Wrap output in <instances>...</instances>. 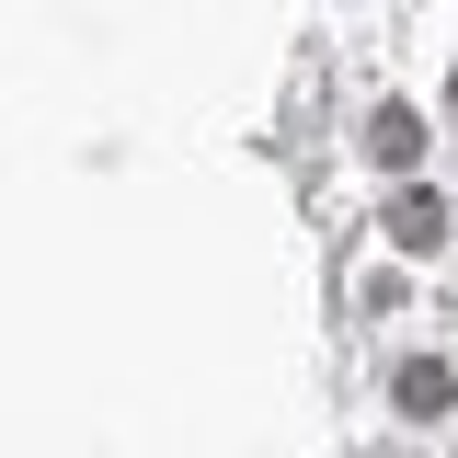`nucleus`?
Here are the masks:
<instances>
[{
	"mask_svg": "<svg viewBox=\"0 0 458 458\" xmlns=\"http://www.w3.org/2000/svg\"><path fill=\"white\" fill-rule=\"evenodd\" d=\"M390 241H401V252H436V241H447V207H436V195H401V207H390Z\"/></svg>",
	"mask_w": 458,
	"mask_h": 458,
	"instance_id": "obj_1",
	"label": "nucleus"
},
{
	"mask_svg": "<svg viewBox=\"0 0 458 458\" xmlns=\"http://www.w3.org/2000/svg\"><path fill=\"white\" fill-rule=\"evenodd\" d=\"M367 149H378V161H412V149H424V114H412V104H390L378 126H367Z\"/></svg>",
	"mask_w": 458,
	"mask_h": 458,
	"instance_id": "obj_2",
	"label": "nucleus"
},
{
	"mask_svg": "<svg viewBox=\"0 0 458 458\" xmlns=\"http://www.w3.org/2000/svg\"><path fill=\"white\" fill-rule=\"evenodd\" d=\"M458 390V378H447V367H436V355H424V367H401V412H436V401H447Z\"/></svg>",
	"mask_w": 458,
	"mask_h": 458,
	"instance_id": "obj_3",
	"label": "nucleus"
},
{
	"mask_svg": "<svg viewBox=\"0 0 458 458\" xmlns=\"http://www.w3.org/2000/svg\"><path fill=\"white\" fill-rule=\"evenodd\" d=\"M447 114H458V81H447Z\"/></svg>",
	"mask_w": 458,
	"mask_h": 458,
	"instance_id": "obj_4",
	"label": "nucleus"
}]
</instances>
